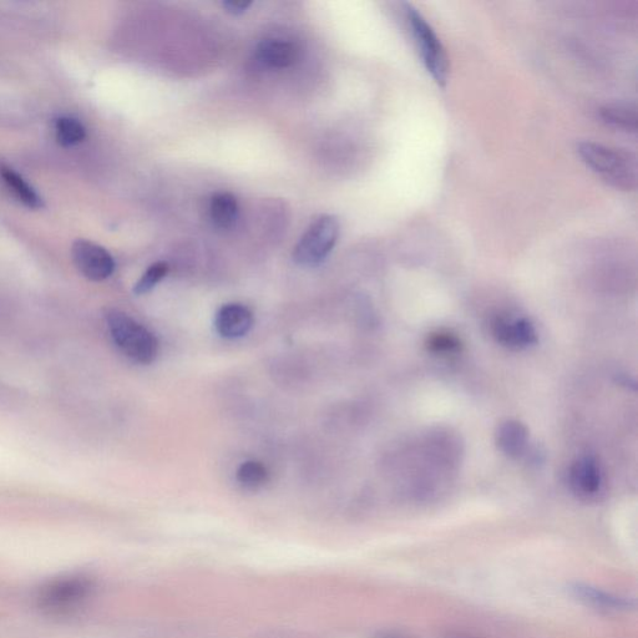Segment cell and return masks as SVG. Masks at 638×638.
I'll return each instance as SVG.
<instances>
[{"label": "cell", "instance_id": "6da1fadb", "mask_svg": "<svg viewBox=\"0 0 638 638\" xmlns=\"http://www.w3.org/2000/svg\"><path fill=\"white\" fill-rule=\"evenodd\" d=\"M584 164L602 180L617 190L634 191L637 187L638 164L636 155L610 146L582 141L577 145Z\"/></svg>", "mask_w": 638, "mask_h": 638}, {"label": "cell", "instance_id": "7a4b0ae2", "mask_svg": "<svg viewBox=\"0 0 638 638\" xmlns=\"http://www.w3.org/2000/svg\"><path fill=\"white\" fill-rule=\"evenodd\" d=\"M95 591V582L85 574L55 577L39 587L38 609L48 616H68L84 607Z\"/></svg>", "mask_w": 638, "mask_h": 638}, {"label": "cell", "instance_id": "3957f363", "mask_svg": "<svg viewBox=\"0 0 638 638\" xmlns=\"http://www.w3.org/2000/svg\"><path fill=\"white\" fill-rule=\"evenodd\" d=\"M111 339L126 357L136 363H153L159 354L158 338L128 313L109 310L105 315Z\"/></svg>", "mask_w": 638, "mask_h": 638}, {"label": "cell", "instance_id": "277c9868", "mask_svg": "<svg viewBox=\"0 0 638 638\" xmlns=\"http://www.w3.org/2000/svg\"><path fill=\"white\" fill-rule=\"evenodd\" d=\"M410 33L417 45L425 69L439 86L447 85L450 64L447 50L427 19L410 4H405Z\"/></svg>", "mask_w": 638, "mask_h": 638}, {"label": "cell", "instance_id": "5b68a950", "mask_svg": "<svg viewBox=\"0 0 638 638\" xmlns=\"http://www.w3.org/2000/svg\"><path fill=\"white\" fill-rule=\"evenodd\" d=\"M337 217L322 215L312 222L293 251V260L302 267H316L326 260L338 241Z\"/></svg>", "mask_w": 638, "mask_h": 638}, {"label": "cell", "instance_id": "8992f818", "mask_svg": "<svg viewBox=\"0 0 638 638\" xmlns=\"http://www.w3.org/2000/svg\"><path fill=\"white\" fill-rule=\"evenodd\" d=\"M72 256L79 272L90 281H105L113 275L115 261L104 247L86 240H78L72 248Z\"/></svg>", "mask_w": 638, "mask_h": 638}, {"label": "cell", "instance_id": "52a82bcc", "mask_svg": "<svg viewBox=\"0 0 638 638\" xmlns=\"http://www.w3.org/2000/svg\"><path fill=\"white\" fill-rule=\"evenodd\" d=\"M496 342L511 349H525L538 342V332L528 318L503 315L494 319L491 326Z\"/></svg>", "mask_w": 638, "mask_h": 638}, {"label": "cell", "instance_id": "ba28073f", "mask_svg": "<svg viewBox=\"0 0 638 638\" xmlns=\"http://www.w3.org/2000/svg\"><path fill=\"white\" fill-rule=\"evenodd\" d=\"M571 490L581 499H594L600 494L604 478L599 463L594 458L577 459L570 469Z\"/></svg>", "mask_w": 638, "mask_h": 638}, {"label": "cell", "instance_id": "9c48e42d", "mask_svg": "<svg viewBox=\"0 0 638 638\" xmlns=\"http://www.w3.org/2000/svg\"><path fill=\"white\" fill-rule=\"evenodd\" d=\"M255 323L250 308L241 303H229L220 308L215 318V328L222 338L237 339L246 336Z\"/></svg>", "mask_w": 638, "mask_h": 638}, {"label": "cell", "instance_id": "30bf717a", "mask_svg": "<svg viewBox=\"0 0 638 638\" xmlns=\"http://www.w3.org/2000/svg\"><path fill=\"white\" fill-rule=\"evenodd\" d=\"M570 591L572 596L585 606L597 611L607 612V614L627 611L632 606L631 601L626 599V597L611 594V592L601 590L599 587L580 584V582L572 585Z\"/></svg>", "mask_w": 638, "mask_h": 638}, {"label": "cell", "instance_id": "8fae6325", "mask_svg": "<svg viewBox=\"0 0 638 638\" xmlns=\"http://www.w3.org/2000/svg\"><path fill=\"white\" fill-rule=\"evenodd\" d=\"M256 58L267 68L285 69L295 64L298 49L285 39H266L258 44Z\"/></svg>", "mask_w": 638, "mask_h": 638}, {"label": "cell", "instance_id": "7c38bea8", "mask_svg": "<svg viewBox=\"0 0 638 638\" xmlns=\"http://www.w3.org/2000/svg\"><path fill=\"white\" fill-rule=\"evenodd\" d=\"M496 444L506 457L518 459L524 455L529 444V432L524 424L508 420L496 432Z\"/></svg>", "mask_w": 638, "mask_h": 638}, {"label": "cell", "instance_id": "4fadbf2b", "mask_svg": "<svg viewBox=\"0 0 638 638\" xmlns=\"http://www.w3.org/2000/svg\"><path fill=\"white\" fill-rule=\"evenodd\" d=\"M210 217L217 229L230 230L239 219V204L230 192H219L211 197Z\"/></svg>", "mask_w": 638, "mask_h": 638}, {"label": "cell", "instance_id": "5bb4252c", "mask_svg": "<svg viewBox=\"0 0 638 638\" xmlns=\"http://www.w3.org/2000/svg\"><path fill=\"white\" fill-rule=\"evenodd\" d=\"M602 121L611 128L625 131V133H636L637 131V109L631 104H610L600 110Z\"/></svg>", "mask_w": 638, "mask_h": 638}, {"label": "cell", "instance_id": "9a60e30c", "mask_svg": "<svg viewBox=\"0 0 638 638\" xmlns=\"http://www.w3.org/2000/svg\"><path fill=\"white\" fill-rule=\"evenodd\" d=\"M0 175H2L5 184H7L13 194L17 196L18 200L22 201L24 205L32 207V209H38V207L42 206V200H40L37 192H35L17 172L9 169L7 166H2L0 167Z\"/></svg>", "mask_w": 638, "mask_h": 638}, {"label": "cell", "instance_id": "2e32d148", "mask_svg": "<svg viewBox=\"0 0 638 638\" xmlns=\"http://www.w3.org/2000/svg\"><path fill=\"white\" fill-rule=\"evenodd\" d=\"M236 478L243 488L257 490L268 483L270 474H268L267 468L261 462L247 460L237 469Z\"/></svg>", "mask_w": 638, "mask_h": 638}, {"label": "cell", "instance_id": "e0dca14e", "mask_svg": "<svg viewBox=\"0 0 638 638\" xmlns=\"http://www.w3.org/2000/svg\"><path fill=\"white\" fill-rule=\"evenodd\" d=\"M55 134L60 145L74 146L85 139L86 131L83 124L77 119L60 118L55 124Z\"/></svg>", "mask_w": 638, "mask_h": 638}, {"label": "cell", "instance_id": "ac0fdd59", "mask_svg": "<svg viewBox=\"0 0 638 638\" xmlns=\"http://www.w3.org/2000/svg\"><path fill=\"white\" fill-rule=\"evenodd\" d=\"M167 273H169V265L166 262H156L151 265L136 283L134 287L135 295H146V293L153 291L164 280Z\"/></svg>", "mask_w": 638, "mask_h": 638}, {"label": "cell", "instance_id": "d6986e66", "mask_svg": "<svg viewBox=\"0 0 638 638\" xmlns=\"http://www.w3.org/2000/svg\"><path fill=\"white\" fill-rule=\"evenodd\" d=\"M458 347V339L448 333L435 334L429 341V348L437 353L454 352Z\"/></svg>", "mask_w": 638, "mask_h": 638}, {"label": "cell", "instance_id": "ffe728a7", "mask_svg": "<svg viewBox=\"0 0 638 638\" xmlns=\"http://www.w3.org/2000/svg\"><path fill=\"white\" fill-rule=\"evenodd\" d=\"M251 2H225L224 8L226 12H229L234 15H240L246 12L248 8L251 7Z\"/></svg>", "mask_w": 638, "mask_h": 638}, {"label": "cell", "instance_id": "44dd1931", "mask_svg": "<svg viewBox=\"0 0 638 638\" xmlns=\"http://www.w3.org/2000/svg\"><path fill=\"white\" fill-rule=\"evenodd\" d=\"M382 638H403V637H399V636H386V637H382Z\"/></svg>", "mask_w": 638, "mask_h": 638}]
</instances>
